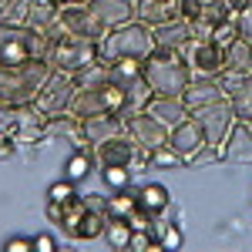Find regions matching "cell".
<instances>
[{
  "mask_svg": "<svg viewBox=\"0 0 252 252\" xmlns=\"http://www.w3.org/2000/svg\"><path fill=\"white\" fill-rule=\"evenodd\" d=\"M235 37H239V20H235V17H232V20H225V24H219V27L212 31V40H219L222 47H229Z\"/></svg>",
  "mask_w": 252,
  "mask_h": 252,
  "instance_id": "cell-32",
  "label": "cell"
},
{
  "mask_svg": "<svg viewBox=\"0 0 252 252\" xmlns=\"http://www.w3.org/2000/svg\"><path fill=\"white\" fill-rule=\"evenodd\" d=\"M78 91V84L74 78H67V74H51V81L44 84V91L37 94V111H44L47 118H58V115H67V104H71V97Z\"/></svg>",
  "mask_w": 252,
  "mask_h": 252,
  "instance_id": "cell-11",
  "label": "cell"
},
{
  "mask_svg": "<svg viewBox=\"0 0 252 252\" xmlns=\"http://www.w3.org/2000/svg\"><path fill=\"white\" fill-rule=\"evenodd\" d=\"M131 232H135V225H131L128 219H121V215H108L104 242H108L111 249H128V246H131Z\"/></svg>",
  "mask_w": 252,
  "mask_h": 252,
  "instance_id": "cell-24",
  "label": "cell"
},
{
  "mask_svg": "<svg viewBox=\"0 0 252 252\" xmlns=\"http://www.w3.org/2000/svg\"><path fill=\"white\" fill-rule=\"evenodd\" d=\"M148 161H152V165H161V168H175V165H185V158L178 155L175 148H168V145L155 148V152L148 155Z\"/></svg>",
  "mask_w": 252,
  "mask_h": 252,
  "instance_id": "cell-29",
  "label": "cell"
},
{
  "mask_svg": "<svg viewBox=\"0 0 252 252\" xmlns=\"http://www.w3.org/2000/svg\"><path fill=\"white\" fill-rule=\"evenodd\" d=\"M91 168H97V165H94V152H88V148H74L71 158H67V165H64V178H71V182L78 185V182H84V178L91 175Z\"/></svg>",
  "mask_w": 252,
  "mask_h": 252,
  "instance_id": "cell-25",
  "label": "cell"
},
{
  "mask_svg": "<svg viewBox=\"0 0 252 252\" xmlns=\"http://www.w3.org/2000/svg\"><path fill=\"white\" fill-rule=\"evenodd\" d=\"M58 31L61 34H71V37L94 40V44L104 37V31H101V24L91 17L88 3H64L61 14H58Z\"/></svg>",
  "mask_w": 252,
  "mask_h": 252,
  "instance_id": "cell-10",
  "label": "cell"
},
{
  "mask_svg": "<svg viewBox=\"0 0 252 252\" xmlns=\"http://www.w3.org/2000/svg\"><path fill=\"white\" fill-rule=\"evenodd\" d=\"M58 14H61V3L54 0H31L27 3V17H24V27L37 31V34H51L58 37Z\"/></svg>",
  "mask_w": 252,
  "mask_h": 252,
  "instance_id": "cell-18",
  "label": "cell"
},
{
  "mask_svg": "<svg viewBox=\"0 0 252 252\" xmlns=\"http://www.w3.org/2000/svg\"><path fill=\"white\" fill-rule=\"evenodd\" d=\"M182 58L192 67V74H222L225 71V47L212 37H192L182 47Z\"/></svg>",
  "mask_w": 252,
  "mask_h": 252,
  "instance_id": "cell-9",
  "label": "cell"
},
{
  "mask_svg": "<svg viewBox=\"0 0 252 252\" xmlns=\"http://www.w3.org/2000/svg\"><path fill=\"white\" fill-rule=\"evenodd\" d=\"M47 198H51V202H61V205H64V202H71V198H78V192H74V182H71V178H61V182H54V185L47 189Z\"/></svg>",
  "mask_w": 252,
  "mask_h": 252,
  "instance_id": "cell-30",
  "label": "cell"
},
{
  "mask_svg": "<svg viewBox=\"0 0 252 252\" xmlns=\"http://www.w3.org/2000/svg\"><path fill=\"white\" fill-rule=\"evenodd\" d=\"M225 71L232 74H252V44L242 37H235L229 47H225Z\"/></svg>",
  "mask_w": 252,
  "mask_h": 252,
  "instance_id": "cell-23",
  "label": "cell"
},
{
  "mask_svg": "<svg viewBox=\"0 0 252 252\" xmlns=\"http://www.w3.org/2000/svg\"><path fill=\"white\" fill-rule=\"evenodd\" d=\"M101 178H104V185H108L111 192H121V189L131 185V168H125V165H108V168H101Z\"/></svg>",
  "mask_w": 252,
  "mask_h": 252,
  "instance_id": "cell-28",
  "label": "cell"
},
{
  "mask_svg": "<svg viewBox=\"0 0 252 252\" xmlns=\"http://www.w3.org/2000/svg\"><path fill=\"white\" fill-rule=\"evenodd\" d=\"M168 148H175L185 161H192V158L205 148V135H202V128H198V121H195L192 115L168 131Z\"/></svg>",
  "mask_w": 252,
  "mask_h": 252,
  "instance_id": "cell-14",
  "label": "cell"
},
{
  "mask_svg": "<svg viewBox=\"0 0 252 252\" xmlns=\"http://www.w3.org/2000/svg\"><path fill=\"white\" fill-rule=\"evenodd\" d=\"M135 17L148 27L178 17V0H135Z\"/></svg>",
  "mask_w": 252,
  "mask_h": 252,
  "instance_id": "cell-21",
  "label": "cell"
},
{
  "mask_svg": "<svg viewBox=\"0 0 252 252\" xmlns=\"http://www.w3.org/2000/svg\"><path fill=\"white\" fill-rule=\"evenodd\" d=\"M91 152H94L97 172H101V168H108V165H125V168H131V172H135L138 165H148V152H145V148H141L128 131L108 138L104 145H97V148H91Z\"/></svg>",
  "mask_w": 252,
  "mask_h": 252,
  "instance_id": "cell-7",
  "label": "cell"
},
{
  "mask_svg": "<svg viewBox=\"0 0 252 252\" xmlns=\"http://www.w3.org/2000/svg\"><path fill=\"white\" fill-rule=\"evenodd\" d=\"M34 249H37V252H54V249H58V239L47 235V232H40V235H34Z\"/></svg>",
  "mask_w": 252,
  "mask_h": 252,
  "instance_id": "cell-35",
  "label": "cell"
},
{
  "mask_svg": "<svg viewBox=\"0 0 252 252\" xmlns=\"http://www.w3.org/2000/svg\"><path fill=\"white\" fill-rule=\"evenodd\" d=\"M125 131L135 138V141L145 148V152H148V155H152L155 148H161V145H168V128H165L161 121H155L148 111L128 115V118H125Z\"/></svg>",
  "mask_w": 252,
  "mask_h": 252,
  "instance_id": "cell-12",
  "label": "cell"
},
{
  "mask_svg": "<svg viewBox=\"0 0 252 252\" xmlns=\"http://www.w3.org/2000/svg\"><path fill=\"white\" fill-rule=\"evenodd\" d=\"M54 67L47 61H27L17 67H0V104L10 108H24L34 104L37 94L44 91V84L51 81Z\"/></svg>",
  "mask_w": 252,
  "mask_h": 252,
  "instance_id": "cell-1",
  "label": "cell"
},
{
  "mask_svg": "<svg viewBox=\"0 0 252 252\" xmlns=\"http://www.w3.org/2000/svg\"><path fill=\"white\" fill-rule=\"evenodd\" d=\"M7 3H10V0H0V10H3V7H7Z\"/></svg>",
  "mask_w": 252,
  "mask_h": 252,
  "instance_id": "cell-38",
  "label": "cell"
},
{
  "mask_svg": "<svg viewBox=\"0 0 252 252\" xmlns=\"http://www.w3.org/2000/svg\"><path fill=\"white\" fill-rule=\"evenodd\" d=\"M54 3H61V7H64V3H88V0H54Z\"/></svg>",
  "mask_w": 252,
  "mask_h": 252,
  "instance_id": "cell-37",
  "label": "cell"
},
{
  "mask_svg": "<svg viewBox=\"0 0 252 252\" xmlns=\"http://www.w3.org/2000/svg\"><path fill=\"white\" fill-rule=\"evenodd\" d=\"M229 101H232L235 118H239V121H252V74L235 88L232 94H229Z\"/></svg>",
  "mask_w": 252,
  "mask_h": 252,
  "instance_id": "cell-26",
  "label": "cell"
},
{
  "mask_svg": "<svg viewBox=\"0 0 252 252\" xmlns=\"http://www.w3.org/2000/svg\"><path fill=\"white\" fill-rule=\"evenodd\" d=\"M155 31L141 20H131V24H121L115 31H108L104 37L97 40V58L101 61H148L155 54Z\"/></svg>",
  "mask_w": 252,
  "mask_h": 252,
  "instance_id": "cell-2",
  "label": "cell"
},
{
  "mask_svg": "<svg viewBox=\"0 0 252 252\" xmlns=\"http://www.w3.org/2000/svg\"><path fill=\"white\" fill-rule=\"evenodd\" d=\"M88 10L91 17L101 24V31H115L121 24H131L135 17V0H88Z\"/></svg>",
  "mask_w": 252,
  "mask_h": 252,
  "instance_id": "cell-13",
  "label": "cell"
},
{
  "mask_svg": "<svg viewBox=\"0 0 252 252\" xmlns=\"http://www.w3.org/2000/svg\"><path fill=\"white\" fill-rule=\"evenodd\" d=\"M198 10H202V0H178V17L182 20H198Z\"/></svg>",
  "mask_w": 252,
  "mask_h": 252,
  "instance_id": "cell-34",
  "label": "cell"
},
{
  "mask_svg": "<svg viewBox=\"0 0 252 252\" xmlns=\"http://www.w3.org/2000/svg\"><path fill=\"white\" fill-rule=\"evenodd\" d=\"M152 31H155V47L158 51H178V54H182V47L192 40V24L182 20V17L165 20V24H158Z\"/></svg>",
  "mask_w": 252,
  "mask_h": 252,
  "instance_id": "cell-20",
  "label": "cell"
},
{
  "mask_svg": "<svg viewBox=\"0 0 252 252\" xmlns=\"http://www.w3.org/2000/svg\"><path fill=\"white\" fill-rule=\"evenodd\" d=\"M219 97H225L219 74H215V78H212V74H192V84L185 88L182 101L189 104V111H198V108L212 104V101H219Z\"/></svg>",
  "mask_w": 252,
  "mask_h": 252,
  "instance_id": "cell-15",
  "label": "cell"
},
{
  "mask_svg": "<svg viewBox=\"0 0 252 252\" xmlns=\"http://www.w3.org/2000/svg\"><path fill=\"white\" fill-rule=\"evenodd\" d=\"M135 209H138V192H131V189L111 192V198H108V215H121V219H128Z\"/></svg>",
  "mask_w": 252,
  "mask_h": 252,
  "instance_id": "cell-27",
  "label": "cell"
},
{
  "mask_svg": "<svg viewBox=\"0 0 252 252\" xmlns=\"http://www.w3.org/2000/svg\"><path fill=\"white\" fill-rule=\"evenodd\" d=\"M182 242H185V235H182V229H178V225H165V229H161V235H158V249L175 252V249H182Z\"/></svg>",
  "mask_w": 252,
  "mask_h": 252,
  "instance_id": "cell-31",
  "label": "cell"
},
{
  "mask_svg": "<svg viewBox=\"0 0 252 252\" xmlns=\"http://www.w3.org/2000/svg\"><path fill=\"white\" fill-rule=\"evenodd\" d=\"M145 111L155 118V121H161L168 131L192 115V111H189V104H185L182 97H172V94H152V97H148V104H145Z\"/></svg>",
  "mask_w": 252,
  "mask_h": 252,
  "instance_id": "cell-16",
  "label": "cell"
},
{
  "mask_svg": "<svg viewBox=\"0 0 252 252\" xmlns=\"http://www.w3.org/2000/svg\"><path fill=\"white\" fill-rule=\"evenodd\" d=\"M235 20H239V37H242V40H249V44H252V0H246V3L239 7Z\"/></svg>",
  "mask_w": 252,
  "mask_h": 252,
  "instance_id": "cell-33",
  "label": "cell"
},
{
  "mask_svg": "<svg viewBox=\"0 0 252 252\" xmlns=\"http://www.w3.org/2000/svg\"><path fill=\"white\" fill-rule=\"evenodd\" d=\"M219 158H229V161H252V121H235L229 138L222 141Z\"/></svg>",
  "mask_w": 252,
  "mask_h": 252,
  "instance_id": "cell-19",
  "label": "cell"
},
{
  "mask_svg": "<svg viewBox=\"0 0 252 252\" xmlns=\"http://www.w3.org/2000/svg\"><path fill=\"white\" fill-rule=\"evenodd\" d=\"M51 44H54L51 34H37L31 27H17V24L0 20V67H17L27 61H47Z\"/></svg>",
  "mask_w": 252,
  "mask_h": 252,
  "instance_id": "cell-3",
  "label": "cell"
},
{
  "mask_svg": "<svg viewBox=\"0 0 252 252\" xmlns=\"http://www.w3.org/2000/svg\"><path fill=\"white\" fill-rule=\"evenodd\" d=\"M81 131H84V141L97 148V145H104L108 138H115L125 131V115H91L81 121Z\"/></svg>",
  "mask_w": 252,
  "mask_h": 252,
  "instance_id": "cell-17",
  "label": "cell"
},
{
  "mask_svg": "<svg viewBox=\"0 0 252 252\" xmlns=\"http://www.w3.org/2000/svg\"><path fill=\"white\" fill-rule=\"evenodd\" d=\"M145 81L155 94L182 97L185 88L192 84V67L185 64V58L178 51H155L145 61Z\"/></svg>",
  "mask_w": 252,
  "mask_h": 252,
  "instance_id": "cell-4",
  "label": "cell"
},
{
  "mask_svg": "<svg viewBox=\"0 0 252 252\" xmlns=\"http://www.w3.org/2000/svg\"><path fill=\"white\" fill-rule=\"evenodd\" d=\"M97 61V44L94 40H84V37H71V34H58L51 51H47V64L58 71V74H67L74 78L81 74L88 64Z\"/></svg>",
  "mask_w": 252,
  "mask_h": 252,
  "instance_id": "cell-6",
  "label": "cell"
},
{
  "mask_svg": "<svg viewBox=\"0 0 252 252\" xmlns=\"http://www.w3.org/2000/svg\"><path fill=\"white\" fill-rule=\"evenodd\" d=\"M192 118L198 121V128H202V135H205V145H212V148H222V141L229 138L232 125L239 121L229 97H219V101H212V104L192 111Z\"/></svg>",
  "mask_w": 252,
  "mask_h": 252,
  "instance_id": "cell-8",
  "label": "cell"
},
{
  "mask_svg": "<svg viewBox=\"0 0 252 252\" xmlns=\"http://www.w3.org/2000/svg\"><path fill=\"white\" fill-rule=\"evenodd\" d=\"M168 202H172V192H168L165 185H158V182H148V185L138 189V209H141V212L161 215L168 209Z\"/></svg>",
  "mask_w": 252,
  "mask_h": 252,
  "instance_id": "cell-22",
  "label": "cell"
},
{
  "mask_svg": "<svg viewBox=\"0 0 252 252\" xmlns=\"http://www.w3.org/2000/svg\"><path fill=\"white\" fill-rule=\"evenodd\" d=\"M125 111H128V84H118V81H104L97 88L74 91L67 104V115L78 121L91 115H125Z\"/></svg>",
  "mask_w": 252,
  "mask_h": 252,
  "instance_id": "cell-5",
  "label": "cell"
},
{
  "mask_svg": "<svg viewBox=\"0 0 252 252\" xmlns=\"http://www.w3.org/2000/svg\"><path fill=\"white\" fill-rule=\"evenodd\" d=\"M3 249H7V252H31V249H34V239H7Z\"/></svg>",
  "mask_w": 252,
  "mask_h": 252,
  "instance_id": "cell-36",
  "label": "cell"
}]
</instances>
